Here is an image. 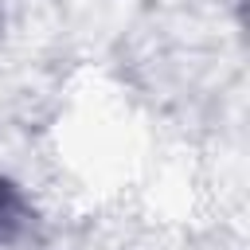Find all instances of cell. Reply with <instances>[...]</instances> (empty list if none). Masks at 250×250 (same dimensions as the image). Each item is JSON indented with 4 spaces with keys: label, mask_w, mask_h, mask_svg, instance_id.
Returning a JSON list of instances; mask_svg holds the SVG:
<instances>
[{
    "label": "cell",
    "mask_w": 250,
    "mask_h": 250,
    "mask_svg": "<svg viewBox=\"0 0 250 250\" xmlns=\"http://www.w3.org/2000/svg\"><path fill=\"white\" fill-rule=\"evenodd\" d=\"M27 223V207H23V195L0 176V238L16 234L20 227Z\"/></svg>",
    "instance_id": "1"
}]
</instances>
